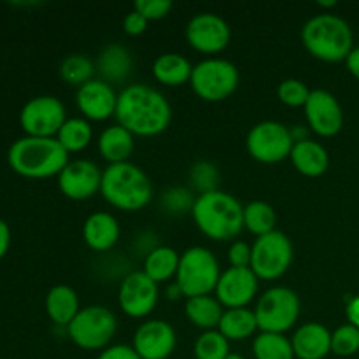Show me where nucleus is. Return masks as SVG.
Masks as SVG:
<instances>
[{"label": "nucleus", "mask_w": 359, "mask_h": 359, "mask_svg": "<svg viewBox=\"0 0 359 359\" xmlns=\"http://www.w3.org/2000/svg\"><path fill=\"white\" fill-rule=\"evenodd\" d=\"M114 118L135 137H156L170 126L172 107L156 88L135 83L119 91Z\"/></svg>", "instance_id": "1"}, {"label": "nucleus", "mask_w": 359, "mask_h": 359, "mask_svg": "<svg viewBox=\"0 0 359 359\" xmlns=\"http://www.w3.org/2000/svg\"><path fill=\"white\" fill-rule=\"evenodd\" d=\"M196 228L216 242H233L244 230V205L226 191L203 193L191 210Z\"/></svg>", "instance_id": "2"}, {"label": "nucleus", "mask_w": 359, "mask_h": 359, "mask_svg": "<svg viewBox=\"0 0 359 359\" xmlns=\"http://www.w3.org/2000/svg\"><path fill=\"white\" fill-rule=\"evenodd\" d=\"M100 195L114 209L139 212L151 203L154 188L151 177L139 165L125 161L104 168Z\"/></svg>", "instance_id": "3"}, {"label": "nucleus", "mask_w": 359, "mask_h": 359, "mask_svg": "<svg viewBox=\"0 0 359 359\" xmlns=\"http://www.w3.org/2000/svg\"><path fill=\"white\" fill-rule=\"evenodd\" d=\"M69 156L56 139L25 135L11 144L7 163L21 177L48 179L58 177L70 161Z\"/></svg>", "instance_id": "4"}, {"label": "nucleus", "mask_w": 359, "mask_h": 359, "mask_svg": "<svg viewBox=\"0 0 359 359\" xmlns=\"http://www.w3.org/2000/svg\"><path fill=\"white\" fill-rule=\"evenodd\" d=\"M302 44L314 56L326 63L346 62L353 51V28L344 18L332 13H321L309 18L302 27Z\"/></svg>", "instance_id": "5"}, {"label": "nucleus", "mask_w": 359, "mask_h": 359, "mask_svg": "<svg viewBox=\"0 0 359 359\" xmlns=\"http://www.w3.org/2000/svg\"><path fill=\"white\" fill-rule=\"evenodd\" d=\"M221 270L216 255L203 245H193L181 252L177 276L174 283L181 287L182 297L188 298L214 294Z\"/></svg>", "instance_id": "6"}, {"label": "nucleus", "mask_w": 359, "mask_h": 359, "mask_svg": "<svg viewBox=\"0 0 359 359\" xmlns=\"http://www.w3.org/2000/svg\"><path fill=\"white\" fill-rule=\"evenodd\" d=\"M302 304L297 291L286 286H273L259 294L255 307L258 330L263 333L286 335L298 323Z\"/></svg>", "instance_id": "7"}, {"label": "nucleus", "mask_w": 359, "mask_h": 359, "mask_svg": "<svg viewBox=\"0 0 359 359\" xmlns=\"http://www.w3.org/2000/svg\"><path fill=\"white\" fill-rule=\"evenodd\" d=\"M65 330L74 346L79 349L104 351L111 346L118 332V319L105 305H88L81 309Z\"/></svg>", "instance_id": "8"}, {"label": "nucleus", "mask_w": 359, "mask_h": 359, "mask_svg": "<svg viewBox=\"0 0 359 359\" xmlns=\"http://www.w3.org/2000/svg\"><path fill=\"white\" fill-rule=\"evenodd\" d=\"M241 83V74L237 65L226 58H210L202 60L193 65L191 74V90L202 100L216 104L230 98L237 91Z\"/></svg>", "instance_id": "9"}, {"label": "nucleus", "mask_w": 359, "mask_h": 359, "mask_svg": "<svg viewBox=\"0 0 359 359\" xmlns=\"http://www.w3.org/2000/svg\"><path fill=\"white\" fill-rule=\"evenodd\" d=\"M294 146V137L290 126L276 119L259 121L249 130L245 137V149L252 160L273 165L290 158Z\"/></svg>", "instance_id": "10"}, {"label": "nucleus", "mask_w": 359, "mask_h": 359, "mask_svg": "<svg viewBox=\"0 0 359 359\" xmlns=\"http://www.w3.org/2000/svg\"><path fill=\"white\" fill-rule=\"evenodd\" d=\"M293 256L294 251L290 237L276 230L255 241L251 270L259 280H277L291 269Z\"/></svg>", "instance_id": "11"}, {"label": "nucleus", "mask_w": 359, "mask_h": 359, "mask_svg": "<svg viewBox=\"0 0 359 359\" xmlns=\"http://www.w3.org/2000/svg\"><path fill=\"white\" fill-rule=\"evenodd\" d=\"M67 109L58 97L39 95L30 98L20 111V126L28 137L56 139L67 121Z\"/></svg>", "instance_id": "12"}, {"label": "nucleus", "mask_w": 359, "mask_h": 359, "mask_svg": "<svg viewBox=\"0 0 359 359\" xmlns=\"http://www.w3.org/2000/svg\"><path fill=\"white\" fill-rule=\"evenodd\" d=\"M160 300V284L144 272H130L119 283L118 304L123 314L132 319H146Z\"/></svg>", "instance_id": "13"}, {"label": "nucleus", "mask_w": 359, "mask_h": 359, "mask_svg": "<svg viewBox=\"0 0 359 359\" xmlns=\"http://www.w3.org/2000/svg\"><path fill=\"white\" fill-rule=\"evenodd\" d=\"M186 41L202 55H219L230 46L231 28L216 13H198L186 25Z\"/></svg>", "instance_id": "14"}, {"label": "nucleus", "mask_w": 359, "mask_h": 359, "mask_svg": "<svg viewBox=\"0 0 359 359\" xmlns=\"http://www.w3.org/2000/svg\"><path fill=\"white\" fill-rule=\"evenodd\" d=\"M304 112L309 128L316 135L330 139L342 132L344 109L332 91L323 90V88L312 90L307 104L304 105Z\"/></svg>", "instance_id": "15"}, {"label": "nucleus", "mask_w": 359, "mask_h": 359, "mask_svg": "<svg viewBox=\"0 0 359 359\" xmlns=\"http://www.w3.org/2000/svg\"><path fill=\"white\" fill-rule=\"evenodd\" d=\"M102 172L95 161L70 160L58 175V188L63 196L74 202H84L100 193Z\"/></svg>", "instance_id": "16"}, {"label": "nucleus", "mask_w": 359, "mask_h": 359, "mask_svg": "<svg viewBox=\"0 0 359 359\" xmlns=\"http://www.w3.org/2000/svg\"><path fill=\"white\" fill-rule=\"evenodd\" d=\"M132 347L140 359H168L177 347V333L163 319H147L133 333Z\"/></svg>", "instance_id": "17"}, {"label": "nucleus", "mask_w": 359, "mask_h": 359, "mask_svg": "<svg viewBox=\"0 0 359 359\" xmlns=\"http://www.w3.org/2000/svg\"><path fill=\"white\" fill-rule=\"evenodd\" d=\"M259 279L251 269L228 266L217 280L214 297L224 309H245L258 297Z\"/></svg>", "instance_id": "18"}, {"label": "nucleus", "mask_w": 359, "mask_h": 359, "mask_svg": "<svg viewBox=\"0 0 359 359\" xmlns=\"http://www.w3.org/2000/svg\"><path fill=\"white\" fill-rule=\"evenodd\" d=\"M118 95L112 84L100 77H95L90 83L77 88L76 105L88 121H105L116 116Z\"/></svg>", "instance_id": "19"}, {"label": "nucleus", "mask_w": 359, "mask_h": 359, "mask_svg": "<svg viewBox=\"0 0 359 359\" xmlns=\"http://www.w3.org/2000/svg\"><path fill=\"white\" fill-rule=\"evenodd\" d=\"M297 359H325L332 353V332L318 321L304 323L291 337Z\"/></svg>", "instance_id": "20"}, {"label": "nucleus", "mask_w": 359, "mask_h": 359, "mask_svg": "<svg viewBox=\"0 0 359 359\" xmlns=\"http://www.w3.org/2000/svg\"><path fill=\"white\" fill-rule=\"evenodd\" d=\"M121 237V226L116 216L105 210L90 214L83 224V241L91 251L107 252L118 244Z\"/></svg>", "instance_id": "21"}, {"label": "nucleus", "mask_w": 359, "mask_h": 359, "mask_svg": "<svg viewBox=\"0 0 359 359\" xmlns=\"http://www.w3.org/2000/svg\"><path fill=\"white\" fill-rule=\"evenodd\" d=\"M290 160L293 167L297 168V172L311 179L321 177L330 168L328 149L321 142L312 139L294 142Z\"/></svg>", "instance_id": "22"}, {"label": "nucleus", "mask_w": 359, "mask_h": 359, "mask_svg": "<svg viewBox=\"0 0 359 359\" xmlns=\"http://www.w3.org/2000/svg\"><path fill=\"white\" fill-rule=\"evenodd\" d=\"M97 144L98 153L109 165L125 163V161H130V156L135 149V135L116 123L102 130Z\"/></svg>", "instance_id": "23"}, {"label": "nucleus", "mask_w": 359, "mask_h": 359, "mask_svg": "<svg viewBox=\"0 0 359 359\" xmlns=\"http://www.w3.org/2000/svg\"><path fill=\"white\" fill-rule=\"evenodd\" d=\"M46 314L56 326H67L81 311L79 294L67 284H56L46 294Z\"/></svg>", "instance_id": "24"}, {"label": "nucleus", "mask_w": 359, "mask_h": 359, "mask_svg": "<svg viewBox=\"0 0 359 359\" xmlns=\"http://www.w3.org/2000/svg\"><path fill=\"white\" fill-rule=\"evenodd\" d=\"M132 69V53L128 48L118 44V42L105 46L97 58V70L100 74V79L107 81L109 84L123 83L125 79H128Z\"/></svg>", "instance_id": "25"}, {"label": "nucleus", "mask_w": 359, "mask_h": 359, "mask_svg": "<svg viewBox=\"0 0 359 359\" xmlns=\"http://www.w3.org/2000/svg\"><path fill=\"white\" fill-rule=\"evenodd\" d=\"M193 65L179 53H161L153 62V76L160 84L177 88L191 81Z\"/></svg>", "instance_id": "26"}, {"label": "nucleus", "mask_w": 359, "mask_h": 359, "mask_svg": "<svg viewBox=\"0 0 359 359\" xmlns=\"http://www.w3.org/2000/svg\"><path fill=\"white\" fill-rule=\"evenodd\" d=\"M184 314L193 326L203 330V332H209V330H217L224 314V307L216 297L203 294V297L186 300Z\"/></svg>", "instance_id": "27"}, {"label": "nucleus", "mask_w": 359, "mask_h": 359, "mask_svg": "<svg viewBox=\"0 0 359 359\" xmlns=\"http://www.w3.org/2000/svg\"><path fill=\"white\" fill-rule=\"evenodd\" d=\"M179 262H181V255L174 248L158 245L144 258L142 272L156 284L170 283L172 279L175 280V276H177Z\"/></svg>", "instance_id": "28"}, {"label": "nucleus", "mask_w": 359, "mask_h": 359, "mask_svg": "<svg viewBox=\"0 0 359 359\" xmlns=\"http://www.w3.org/2000/svg\"><path fill=\"white\" fill-rule=\"evenodd\" d=\"M223 337H226L228 342H244V340L255 337L258 330L255 311L249 307L245 309H224V314L217 326Z\"/></svg>", "instance_id": "29"}, {"label": "nucleus", "mask_w": 359, "mask_h": 359, "mask_svg": "<svg viewBox=\"0 0 359 359\" xmlns=\"http://www.w3.org/2000/svg\"><path fill=\"white\" fill-rule=\"evenodd\" d=\"M56 140L62 144V147L69 154L81 153L93 140V126L83 116L81 118H69L60 128Z\"/></svg>", "instance_id": "30"}, {"label": "nucleus", "mask_w": 359, "mask_h": 359, "mask_svg": "<svg viewBox=\"0 0 359 359\" xmlns=\"http://www.w3.org/2000/svg\"><path fill=\"white\" fill-rule=\"evenodd\" d=\"M277 212L270 203L252 200L244 205V228L256 238L277 230Z\"/></svg>", "instance_id": "31"}, {"label": "nucleus", "mask_w": 359, "mask_h": 359, "mask_svg": "<svg viewBox=\"0 0 359 359\" xmlns=\"http://www.w3.org/2000/svg\"><path fill=\"white\" fill-rule=\"evenodd\" d=\"M255 359H297L291 339L280 333L259 332L252 340Z\"/></svg>", "instance_id": "32"}, {"label": "nucleus", "mask_w": 359, "mask_h": 359, "mask_svg": "<svg viewBox=\"0 0 359 359\" xmlns=\"http://www.w3.org/2000/svg\"><path fill=\"white\" fill-rule=\"evenodd\" d=\"M95 72H97V63L88 55L81 53L65 56L60 63V77L70 86L81 88L83 84L90 83L91 79H95Z\"/></svg>", "instance_id": "33"}, {"label": "nucleus", "mask_w": 359, "mask_h": 359, "mask_svg": "<svg viewBox=\"0 0 359 359\" xmlns=\"http://www.w3.org/2000/svg\"><path fill=\"white\" fill-rule=\"evenodd\" d=\"M193 353L196 359H226L230 351V342L219 330L202 332L195 340Z\"/></svg>", "instance_id": "34"}, {"label": "nucleus", "mask_w": 359, "mask_h": 359, "mask_svg": "<svg viewBox=\"0 0 359 359\" xmlns=\"http://www.w3.org/2000/svg\"><path fill=\"white\" fill-rule=\"evenodd\" d=\"M195 200L196 198L191 189L184 188V186H174V188H168L161 195L160 205L167 214L179 216V214L191 212L193 205H195Z\"/></svg>", "instance_id": "35"}, {"label": "nucleus", "mask_w": 359, "mask_h": 359, "mask_svg": "<svg viewBox=\"0 0 359 359\" xmlns=\"http://www.w3.org/2000/svg\"><path fill=\"white\" fill-rule=\"evenodd\" d=\"M189 182L198 191V195L216 191L217 182H219V170L212 161H196L189 168Z\"/></svg>", "instance_id": "36"}, {"label": "nucleus", "mask_w": 359, "mask_h": 359, "mask_svg": "<svg viewBox=\"0 0 359 359\" xmlns=\"http://www.w3.org/2000/svg\"><path fill=\"white\" fill-rule=\"evenodd\" d=\"M332 353L340 358H351L359 353V328L346 325L332 332Z\"/></svg>", "instance_id": "37"}, {"label": "nucleus", "mask_w": 359, "mask_h": 359, "mask_svg": "<svg viewBox=\"0 0 359 359\" xmlns=\"http://www.w3.org/2000/svg\"><path fill=\"white\" fill-rule=\"evenodd\" d=\"M311 91L304 81L290 77L277 86V98L287 107H304L311 97Z\"/></svg>", "instance_id": "38"}, {"label": "nucleus", "mask_w": 359, "mask_h": 359, "mask_svg": "<svg viewBox=\"0 0 359 359\" xmlns=\"http://www.w3.org/2000/svg\"><path fill=\"white\" fill-rule=\"evenodd\" d=\"M174 4L170 0H137L133 9L142 14L147 21L163 20L170 14Z\"/></svg>", "instance_id": "39"}, {"label": "nucleus", "mask_w": 359, "mask_h": 359, "mask_svg": "<svg viewBox=\"0 0 359 359\" xmlns=\"http://www.w3.org/2000/svg\"><path fill=\"white\" fill-rule=\"evenodd\" d=\"M252 245L244 241H233L228 249V262L235 269H251Z\"/></svg>", "instance_id": "40"}, {"label": "nucleus", "mask_w": 359, "mask_h": 359, "mask_svg": "<svg viewBox=\"0 0 359 359\" xmlns=\"http://www.w3.org/2000/svg\"><path fill=\"white\" fill-rule=\"evenodd\" d=\"M149 27V21L142 16L140 13H137L135 9L130 11L128 14L123 20V32L130 37H137V35H142L144 32Z\"/></svg>", "instance_id": "41"}, {"label": "nucleus", "mask_w": 359, "mask_h": 359, "mask_svg": "<svg viewBox=\"0 0 359 359\" xmlns=\"http://www.w3.org/2000/svg\"><path fill=\"white\" fill-rule=\"evenodd\" d=\"M97 359H140V356L135 353V349L132 346H126V344H111L104 351H100Z\"/></svg>", "instance_id": "42"}, {"label": "nucleus", "mask_w": 359, "mask_h": 359, "mask_svg": "<svg viewBox=\"0 0 359 359\" xmlns=\"http://www.w3.org/2000/svg\"><path fill=\"white\" fill-rule=\"evenodd\" d=\"M346 316L349 325L359 328V294H356V297H353L349 302H347Z\"/></svg>", "instance_id": "43"}, {"label": "nucleus", "mask_w": 359, "mask_h": 359, "mask_svg": "<svg viewBox=\"0 0 359 359\" xmlns=\"http://www.w3.org/2000/svg\"><path fill=\"white\" fill-rule=\"evenodd\" d=\"M11 248V228L6 221L0 219V259L7 255Z\"/></svg>", "instance_id": "44"}, {"label": "nucleus", "mask_w": 359, "mask_h": 359, "mask_svg": "<svg viewBox=\"0 0 359 359\" xmlns=\"http://www.w3.org/2000/svg\"><path fill=\"white\" fill-rule=\"evenodd\" d=\"M346 67L347 70H349L351 76L356 77L359 81V46L349 53V56L346 58Z\"/></svg>", "instance_id": "45"}, {"label": "nucleus", "mask_w": 359, "mask_h": 359, "mask_svg": "<svg viewBox=\"0 0 359 359\" xmlns=\"http://www.w3.org/2000/svg\"><path fill=\"white\" fill-rule=\"evenodd\" d=\"M167 291H168V294H167V297L170 298V300H179V298L182 297V291H181V287H179L177 284H175V283L168 284Z\"/></svg>", "instance_id": "46"}, {"label": "nucleus", "mask_w": 359, "mask_h": 359, "mask_svg": "<svg viewBox=\"0 0 359 359\" xmlns=\"http://www.w3.org/2000/svg\"><path fill=\"white\" fill-rule=\"evenodd\" d=\"M318 6L319 7H325V9H330V7H335L337 2H335V0H332V2H321V0H319Z\"/></svg>", "instance_id": "47"}, {"label": "nucleus", "mask_w": 359, "mask_h": 359, "mask_svg": "<svg viewBox=\"0 0 359 359\" xmlns=\"http://www.w3.org/2000/svg\"><path fill=\"white\" fill-rule=\"evenodd\" d=\"M226 359H244V356H241V354H237V353H230L226 356Z\"/></svg>", "instance_id": "48"}]
</instances>
